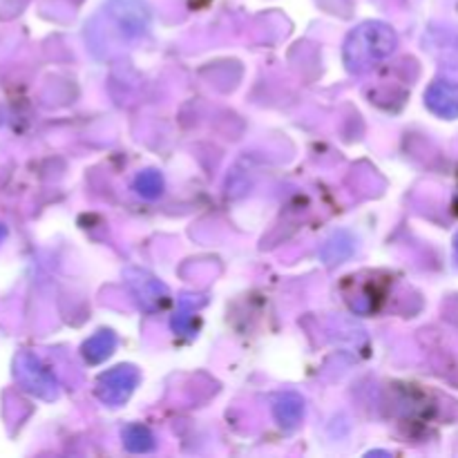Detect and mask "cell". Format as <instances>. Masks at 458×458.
<instances>
[{"label": "cell", "mask_w": 458, "mask_h": 458, "mask_svg": "<svg viewBox=\"0 0 458 458\" xmlns=\"http://www.w3.org/2000/svg\"><path fill=\"white\" fill-rule=\"evenodd\" d=\"M398 36L380 21L362 22L344 40V65L353 74H365L396 52Z\"/></svg>", "instance_id": "obj_1"}, {"label": "cell", "mask_w": 458, "mask_h": 458, "mask_svg": "<svg viewBox=\"0 0 458 458\" xmlns=\"http://www.w3.org/2000/svg\"><path fill=\"white\" fill-rule=\"evenodd\" d=\"M13 376H16L18 385L31 396L43 398V401H56L58 398L56 376L31 352L18 353L16 360H13Z\"/></svg>", "instance_id": "obj_2"}, {"label": "cell", "mask_w": 458, "mask_h": 458, "mask_svg": "<svg viewBox=\"0 0 458 458\" xmlns=\"http://www.w3.org/2000/svg\"><path fill=\"white\" fill-rule=\"evenodd\" d=\"M139 385V371L132 365H119L106 371L97 380V398L103 405L119 407L132 396L134 387Z\"/></svg>", "instance_id": "obj_3"}, {"label": "cell", "mask_w": 458, "mask_h": 458, "mask_svg": "<svg viewBox=\"0 0 458 458\" xmlns=\"http://www.w3.org/2000/svg\"><path fill=\"white\" fill-rule=\"evenodd\" d=\"M107 16L114 21L121 34L130 36V38L146 34L148 25H150V12L143 0H110Z\"/></svg>", "instance_id": "obj_4"}, {"label": "cell", "mask_w": 458, "mask_h": 458, "mask_svg": "<svg viewBox=\"0 0 458 458\" xmlns=\"http://www.w3.org/2000/svg\"><path fill=\"white\" fill-rule=\"evenodd\" d=\"M128 277V289L132 291L134 300L141 304V309L146 311H159L165 302H168L170 293L165 289V284H161L157 277H152L150 273L139 271V268H132V271L125 273Z\"/></svg>", "instance_id": "obj_5"}, {"label": "cell", "mask_w": 458, "mask_h": 458, "mask_svg": "<svg viewBox=\"0 0 458 458\" xmlns=\"http://www.w3.org/2000/svg\"><path fill=\"white\" fill-rule=\"evenodd\" d=\"M425 106L441 119H458V83L438 79L425 92Z\"/></svg>", "instance_id": "obj_6"}, {"label": "cell", "mask_w": 458, "mask_h": 458, "mask_svg": "<svg viewBox=\"0 0 458 458\" xmlns=\"http://www.w3.org/2000/svg\"><path fill=\"white\" fill-rule=\"evenodd\" d=\"M273 416L280 423V428L295 429L304 419V398L293 392L280 394L273 403Z\"/></svg>", "instance_id": "obj_7"}, {"label": "cell", "mask_w": 458, "mask_h": 458, "mask_svg": "<svg viewBox=\"0 0 458 458\" xmlns=\"http://www.w3.org/2000/svg\"><path fill=\"white\" fill-rule=\"evenodd\" d=\"M353 250H356V240H353L352 233L338 231L322 244L320 258L327 267H335V264L347 262L353 255Z\"/></svg>", "instance_id": "obj_8"}, {"label": "cell", "mask_w": 458, "mask_h": 458, "mask_svg": "<svg viewBox=\"0 0 458 458\" xmlns=\"http://www.w3.org/2000/svg\"><path fill=\"white\" fill-rule=\"evenodd\" d=\"M116 347V335L112 331H98L94 334L88 343L83 344V358L89 362V365H98L106 358L112 356Z\"/></svg>", "instance_id": "obj_9"}, {"label": "cell", "mask_w": 458, "mask_h": 458, "mask_svg": "<svg viewBox=\"0 0 458 458\" xmlns=\"http://www.w3.org/2000/svg\"><path fill=\"white\" fill-rule=\"evenodd\" d=\"M123 445L125 450L132 452V454H148V452L155 450L157 441L146 425L134 423L123 429Z\"/></svg>", "instance_id": "obj_10"}, {"label": "cell", "mask_w": 458, "mask_h": 458, "mask_svg": "<svg viewBox=\"0 0 458 458\" xmlns=\"http://www.w3.org/2000/svg\"><path fill=\"white\" fill-rule=\"evenodd\" d=\"M134 191L146 199H155L164 192V177L157 170H146L134 179Z\"/></svg>", "instance_id": "obj_11"}, {"label": "cell", "mask_w": 458, "mask_h": 458, "mask_svg": "<svg viewBox=\"0 0 458 458\" xmlns=\"http://www.w3.org/2000/svg\"><path fill=\"white\" fill-rule=\"evenodd\" d=\"M195 304H188L183 302L182 309L177 311V316L173 318V329L177 331V334H191L192 327H195Z\"/></svg>", "instance_id": "obj_12"}, {"label": "cell", "mask_w": 458, "mask_h": 458, "mask_svg": "<svg viewBox=\"0 0 458 458\" xmlns=\"http://www.w3.org/2000/svg\"><path fill=\"white\" fill-rule=\"evenodd\" d=\"M454 255H456V262H458V235L454 237Z\"/></svg>", "instance_id": "obj_13"}, {"label": "cell", "mask_w": 458, "mask_h": 458, "mask_svg": "<svg viewBox=\"0 0 458 458\" xmlns=\"http://www.w3.org/2000/svg\"><path fill=\"white\" fill-rule=\"evenodd\" d=\"M4 235H7V231H4L3 226H0V242H3V237H4Z\"/></svg>", "instance_id": "obj_14"}, {"label": "cell", "mask_w": 458, "mask_h": 458, "mask_svg": "<svg viewBox=\"0 0 458 458\" xmlns=\"http://www.w3.org/2000/svg\"><path fill=\"white\" fill-rule=\"evenodd\" d=\"M454 206H456V213H458V199H456V204H454Z\"/></svg>", "instance_id": "obj_15"}]
</instances>
